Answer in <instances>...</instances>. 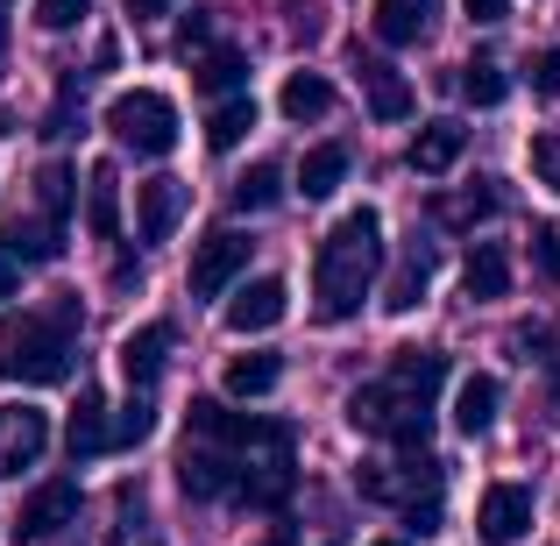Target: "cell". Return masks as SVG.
Returning a JSON list of instances; mask_svg holds the SVG:
<instances>
[{"label": "cell", "instance_id": "obj_1", "mask_svg": "<svg viewBox=\"0 0 560 546\" xmlns=\"http://www.w3.org/2000/svg\"><path fill=\"white\" fill-rule=\"evenodd\" d=\"M376 270H383V220H376V206H355V213L334 220V234H319V256H313V320L319 327H348L370 305Z\"/></svg>", "mask_w": 560, "mask_h": 546}, {"label": "cell", "instance_id": "obj_10", "mask_svg": "<svg viewBox=\"0 0 560 546\" xmlns=\"http://www.w3.org/2000/svg\"><path fill=\"white\" fill-rule=\"evenodd\" d=\"M433 270H440V242H433V234H411V242L405 248H397V270H390V299H383V305H390V313H411V305H419L425 299V284H433Z\"/></svg>", "mask_w": 560, "mask_h": 546}, {"label": "cell", "instance_id": "obj_16", "mask_svg": "<svg viewBox=\"0 0 560 546\" xmlns=\"http://www.w3.org/2000/svg\"><path fill=\"white\" fill-rule=\"evenodd\" d=\"M440 376H447V362H440L433 348H397L390 369H383V383H390L397 397H411V405H433Z\"/></svg>", "mask_w": 560, "mask_h": 546}, {"label": "cell", "instance_id": "obj_33", "mask_svg": "<svg viewBox=\"0 0 560 546\" xmlns=\"http://www.w3.org/2000/svg\"><path fill=\"white\" fill-rule=\"evenodd\" d=\"M93 14V0H36V22L43 28H79Z\"/></svg>", "mask_w": 560, "mask_h": 546}, {"label": "cell", "instance_id": "obj_13", "mask_svg": "<svg viewBox=\"0 0 560 546\" xmlns=\"http://www.w3.org/2000/svg\"><path fill=\"white\" fill-rule=\"evenodd\" d=\"M284 305H291L284 277H248V284L228 299V327L234 334H262V327H277V320H284Z\"/></svg>", "mask_w": 560, "mask_h": 546}, {"label": "cell", "instance_id": "obj_40", "mask_svg": "<svg viewBox=\"0 0 560 546\" xmlns=\"http://www.w3.org/2000/svg\"><path fill=\"white\" fill-rule=\"evenodd\" d=\"M0 8H8V0H0Z\"/></svg>", "mask_w": 560, "mask_h": 546}, {"label": "cell", "instance_id": "obj_24", "mask_svg": "<svg viewBox=\"0 0 560 546\" xmlns=\"http://www.w3.org/2000/svg\"><path fill=\"white\" fill-rule=\"evenodd\" d=\"M36 206H43V220L65 234L71 206H79V171H71V164H43V171H36Z\"/></svg>", "mask_w": 560, "mask_h": 546}, {"label": "cell", "instance_id": "obj_28", "mask_svg": "<svg viewBox=\"0 0 560 546\" xmlns=\"http://www.w3.org/2000/svg\"><path fill=\"white\" fill-rule=\"evenodd\" d=\"M490 213H497V178H468L462 199H433V220H447V228H476Z\"/></svg>", "mask_w": 560, "mask_h": 546}, {"label": "cell", "instance_id": "obj_19", "mask_svg": "<svg viewBox=\"0 0 560 546\" xmlns=\"http://www.w3.org/2000/svg\"><path fill=\"white\" fill-rule=\"evenodd\" d=\"M425 14H433V0H370V28L390 50H405V43L425 36Z\"/></svg>", "mask_w": 560, "mask_h": 546}, {"label": "cell", "instance_id": "obj_7", "mask_svg": "<svg viewBox=\"0 0 560 546\" xmlns=\"http://www.w3.org/2000/svg\"><path fill=\"white\" fill-rule=\"evenodd\" d=\"M178 483H185V497H199V504H213V497H228V504H234V483H242V454L220 448V440H199V448H185Z\"/></svg>", "mask_w": 560, "mask_h": 546}, {"label": "cell", "instance_id": "obj_39", "mask_svg": "<svg viewBox=\"0 0 560 546\" xmlns=\"http://www.w3.org/2000/svg\"><path fill=\"white\" fill-rule=\"evenodd\" d=\"M370 546H411V539H390V533H383V539H370Z\"/></svg>", "mask_w": 560, "mask_h": 546}, {"label": "cell", "instance_id": "obj_41", "mask_svg": "<svg viewBox=\"0 0 560 546\" xmlns=\"http://www.w3.org/2000/svg\"><path fill=\"white\" fill-rule=\"evenodd\" d=\"M553 185H560V178H553Z\"/></svg>", "mask_w": 560, "mask_h": 546}, {"label": "cell", "instance_id": "obj_35", "mask_svg": "<svg viewBox=\"0 0 560 546\" xmlns=\"http://www.w3.org/2000/svg\"><path fill=\"white\" fill-rule=\"evenodd\" d=\"M533 263H539V277H560V228H533Z\"/></svg>", "mask_w": 560, "mask_h": 546}, {"label": "cell", "instance_id": "obj_36", "mask_svg": "<svg viewBox=\"0 0 560 546\" xmlns=\"http://www.w3.org/2000/svg\"><path fill=\"white\" fill-rule=\"evenodd\" d=\"M14 284H22V256L0 242V299H14Z\"/></svg>", "mask_w": 560, "mask_h": 546}, {"label": "cell", "instance_id": "obj_11", "mask_svg": "<svg viewBox=\"0 0 560 546\" xmlns=\"http://www.w3.org/2000/svg\"><path fill=\"white\" fill-rule=\"evenodd\" d=\"M348 65H355V79H362V100H370V114H376V121H411V107H419V93H411V85L397 79V71L383 65V57L355 50Z\"/></svg>", "mask_w": 560, "mask_h": 546}, {"label": "cell", "instance_id": "obj_29", "mask_svg": "<svg viewBox=\"0 0 560 546\" xmlns=\"http://www.w3.org/2000/svg\"><path fill=\"white\" fill-rule=\"evenodd\" d=\"M504 93H511V71L497 65V57H468L462 65V100L468 107H504Z\"/></svg>", "mask_w": 560, "mask_h": 546}, {"label": "cell", "instance_id": "obj_37", "mask_svg": "<svg viewBox=\"0 0 560 546\" xmlns=\"http://www.w3.org/2000/svg\"><path fill=\"white\" fill-rule=\"evenodd\" d=\"M462 8H468V22H504L511 0H462Z\"/></svg>", "mask_w": 560, "mask_h": 546}, {"label": "cell", "instance_id": "obj_23", "mask_svg": "<svg viewBox=\"0 0 560 546\" xmlns=\"http://www.w3.org/2000/svg\"><path fill=\"white\" fill-rule=\"evenodd\" d=\"M85 220L100 242H121V178L107 164H93V178H85Z\"/></svg>", "mask_w": 560, "mask_h": 546}, {"label": "cell", "instance_id": "obj_20", "mask_svg": "<svg viewBox=\"0 0 560 546\" xmlns=\"http://www.w3.org/2000/svg\"><path fill=\"white\" fill-rule=\"evenodd\" d=\"M277 114H284V121H319V114H334V79L327 71H291L284 93H277Z\"/></svg>", "mask_w": 560, "mask_h": 546}, {"label": "cell", "instance_id": "obj_32", "mask_svg": "<svg viewBox=\"0 0 560 546\" xmlns=\"http://www.w3.org/2000/svg\"><path fill=\"white\" fill-rule=\"evenodd\" d=\"M114 546H164V539L150 533V519H142V490H136V483L121 490V525H114Z\"/></svg>", "mask_w": 560, "mask_h": 546}, {"label": "cell", "instance_id": "obj_6", "mask_svg": "<svg viewBox=\"0 0 560 546\" xmlns=\"http://www.w3.org/2000/svg\"><path fill=\"white\" fill-rule=\"evenodd\" d=\"M79 504H85V490L71 476L36 483V490L22 497V511H14V539H22V546H43L50 533H65V525L79 519Z\"/></svg>", "mask_w": 560, "mask_h": 546}, {"label": "cell", "instance_id": "obj_5", "mask_svg": "<svg viewBox=\"0 0 560 546\" xmlns=\"http://www.w3.org/2000/svg\"><path fill=\"white\" fill-rule=\"evenodd\" d=\"M248 256H256V234H242V228H213V234L199 242V256H191V299L220 305V291H228L234 277L248 270Z\"/></svg>", "mask_w": 560, "mask_h": 546}, {"label": "cell", "instance_id": "obj_38", "mask_svg": "<svg viewBox=\"0 0 560 546\" xmlns=\"http://www.w3.org/2000/svg\"><path fill=\"white\" fill-rule=\"evenodd\" d=\"M121 8L136 14V22H164V14H171V0H121Z\"/></svg>", "mask_w": 560, "mask_h": 546}, {"label": "cell", "instance_id": "obj_17", "mask_svg": "<svg viewBox=\"0 0 560 546\" xmlns=\"http://www.w3.org/2000/svg\"><path fill=\"white\" fill-rule=\"evenodd\" d=\"M497 405H504V383H497L490 369H476V376H462V391H454V426H462L468 440H482L497 426Z\"/></svg>", "mask_w": 560, "mask_h": 546}, {"label": "cell", "instance_id": "obj_2", "mask_svg": "<svg viewBox=\"0 0 560 546\" xmlns=\"http://www.w3.org/2000/svg\"><path fill=\"white\" fill-rule=\"evenodd\" d=\"M85 305L79 291H50L43 313H14L0 327V376L8 383H57L71 376V334H79Z\"/></svg>", "mask_w": 560, "mask_h": 546}, {"label": "cell", "instance_id": "obj_34", "mask_svg": "<svg viewBox=\"0 0 560 546\" xmlns=\"http://www.w3.org/2000/svg\"><path fill=\"white\" fill-rule=\"evenodd\" d=\"M525 71H533V93L539 100L560 93V50H533V65H525Z\"/></svg>", "mask_w": 560, "mask_h": 546}, {"label": "cell", "instance_id": "obj_31", "mask_svg": "<svg viewBox=\"0 0 560 546\" xmlns=\"http://www.w3.org/2000/svg\"><path fill=\"white\" fill-rule=\"evenodd\" d=\"M150 391H136V397H128V405H121V419H114V433H107V448H142V440H150Z\"/></svg>", "mask_w": 560, "mask_h": 546}, {"label": "cell", "instance_id": "obj_25", "mask_svg": "<svg viewBox=\"0 0 560 546\" xmlns=\"http://www.w3.org/2000/svg\"><path fill=\"white\" fill-rule=\"evenodd\" d=\"M277 376H284V356H234L228 376H220V391L228 397H270Z\"/></svg>", "mask_w": 560, "mask_h": 546}, {"label": "cell", "instance_id": "obj_21", "mask_svg": "<svg viewBox=\"0 0 560 546\" xmlns=\"http://www.w3.org/2000/svg\"><path fill=\"white\" fill-rule=\"evenodd\" d=\"M348 185V142H313L299 164V191L305 199H334Z\"/></svg>", "mask_w": 560, "mask_h": 546}, {"label": "cell", "instance_id": "obj_15", "mask_svg": "<svg viewBox=\"0 0 560 546\" xmlns=\"http://www.w3.org/2000/svg\"><path fill=\"white\" fill-rule=\"evenodd\" d=\"M462 291L476 305H497L511 291V256H504V242H468V256H462Z\"/></svg>", "mask_w": 560, "mask_h": 546}, {"label": "cell", "instance_id": "obj_8", "mask_svg": "<svg viewBox=\"0 0 560 546\" xmlns=\"http://www.w3.org/2000/svg\"><path fill=\"white\" fill-rule=\"evenodd\" d=\"M476 533H482V546H518L525 533H533V490H525V483H497V490H482Z\"/></svg>", "mask_w": 560, "mask_h": 546}, {"label": "cell", "instance_id": "obj_18", "mask_svg": "<svg viewBox=\"0 0 560 546\" xmlns=\"http://www.w3.org/2000/svg\"><path fill=\"white\" fill-rule=\"evenodd\" d=\"M107 397L100 391H79V405H71V419H65V454L71 462H93V454H107Z\"/></svg>", "mask_w": 560, "mask_h": 546}, {"label": "cell", "instance_id": "obj_14", "mask_svg": "<svg viewBox=\"0 0 560 546\" xmlns=\"http://www.w3.org/2000/svg\"><path fill=\"white\" fill-rule=\"evenodd\" d=\"M178 220H185V185L178 178H142L136 185V234L142 242H164Z\"/></svg>", "mask_w": 560, "mask_h": 546}, {"label": "cell", "instance_id": "obj_9", "mask_svg": "<svg viewBox=\"0 0 560 546\" xmlns=\"http://www.w3.org/2000/svg\"><path fill=\"white\" fill-rule=\"evenodd\" d=\"M50 448V411L36 405H0V483L36 468V454Z\"/></svg>", "mask_w": 560, "mask_h": 546}, {"label": "cell", "instance_id": "obj_3", "mask_svg": "<svg viewBox=\"0 0 560 546\" xmlns=\"http://www.w3.org/2000/svg\"><path fill=\"white\" fill-rule=\"evenodd\" d=\"M107 128H114V142L136 150V156H171L178 150V107H171V93H156V85H128V93L107 107Z\"/></svg>", "mask_w": 560, "mask_h": 546}, {"label": "cell", "instance_id": "obj_26", "mask_svg": "<svg viewBox=\"0 0 560 546\" xmlns=\"http://www.w3.org/2000/svg\"><path fill=\"white\" fill-rule=\"evenodd\" d=\"M191 79H199V93H242V79H248V57L234 50V43H220V50H199V65H191Z\"/></svg>", "mask_w": 560, "mask_h": 546}, {"label": "cell", "instance_id": "obj_22", "mask_svg": "<svg viewBox=\"0 0 560 546\" xmlns=\"http://www.w3.org/2000/svg\"><path fill=\"white\" fill-rule=\"evenodd\" d=\"M462 150H468V128L462 121H433V128H419L411 136V171H447V164H462Z\"/></svg>", "mask_w": 560, "mask_h": 546}, {"label": "cell", "instance_id": "obj_12", "mask_svg": "<svg viewBox=\"0 0 560 546\" xmlns=\"http://www.w3.org/2000/svg\"><path fill=\"white\" fill-rule=\"evenodd\" d=\"M171 320H150V327H136L121 341V376H128V391H156V376H164V362H171Z\"/></svg>", "mask_w": 560, "mask_h": 546}, {"label": "cell", "instance_id": "obj_4", "mask_svg": "<svg viewBox=\"0 0 560 546\" xmlns=\"http://www.w3.org/2000/svg\"><path fill=\"white\" fill-rule=\"evenodd\" d=\"M348 419L362 426V433H390L397 448H419L425 426H433V405H411V397H397L390 383H362L355 397H348Z\"/></svg>", "mask_w": 560, "mask_h": 546}, {"label": "cell", "instance_id": "obj_27", "mask_svg": "<svg viewBox=\"0 0 560 546\" xmlns=\"http://www.w3.org/2000/svg\"><path fill=\"white\" fill-rule=\"evenodd\" d=\"M248 128H256V107H248V100H213V114H206V150H242V136H248Z\"/></svg>", "mask_w": 560, "mask_h": 546}, {"label": "cell", "instance_id": "obj_30", "mask_svg": "<svg viewBox=\"0 0 560 546\" xmlns=\"http://www.w3.org/2000/svg\"><path fill=\"white\" fill-rule=\"evenodd\" d=\"M277 191H284V171L277 164H248L242 178L228 185V199L242 206V213H262V206H277Z\"/></svg>", "mask_w": 560, "mask_h": 546}]
</instances>
